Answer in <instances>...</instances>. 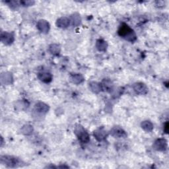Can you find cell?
I'll return each instance as SVG.
<instances>
[{"instance_id": "obj_1", "label": "cell", "mask_w": 169, "mask_h": 169, "mask_svg": "<svg viewBox=\"0 0 169 169\" xmlns=\"http://www.w3.org/2000/svg\"><path fill=\"white\" fill-rule=\"evenodd\" d=\"M118 33L120 37L130 42H134L136 40V35L131 28L125 23H122L118 31Z\"/></svg>"}, {"instance_id": "obj_2", "label": "cell", "mask_w": 169, "mask_h": 169, "mask_svg": "<svg viewBox=\"0 0 169 169\" xmlns=\"http://www.w3.org/2000/svg\"><path fill=\"white\" fill-rule=\"evenodd\" d=\"M75 134L77 135L78 139L83 143H87L89 141V136L88 133L84 130V128L80 125L75 128Z\"/></svg>"}, {"instance_id": "obj_3", "label": "cell", "mask_w": 169, "mask_h": 169, "mask_svg": "<svg viewBox=\"0 0 169 169\" xmlns=\"http://www.w3.org/2000/svg\"><path fill=\"white\" fill-rule=\"evenodd\" d=\"M110 134L116 138H124L127 136L126 131L121 128L118 126H116L112 128L110 131Z\"/></svg>"}, {"instance_id": "obj_4", "label": "cell", "mask_w": 169, "mask_h": 169, "mask_svg": "<svg viewBox=\"0 0 169 169\" xmlns=\"http://www.w3.org/2000/svg\"><path fill=\"white\" fill-rule=\"evenodd\" d=\"M154 147L156 150L163 151L167 149V142L164 139H159L154 143Z\"/></svg>"}, {"instance_id": "obj_5", "label": "cell", "mask_w": 169, "mask_h": 169, "mask_svg": "<svg viewBox=\"0 0 169 169\" xmlns=\"http://www.w3.org/2000/svg\"><path fill=\"white\" fill-rule=\"evenodd\" d=\"M134 89L137 93L140 95H145L148 92V88L145 84L142 83H138L134 84Z\"/></svg>"}, {"instance_id": "obj_6", "label": "cell", "mask_w": 169, "mask_h": 169, "mask_svg": "<svg viewBox=\"0 0 169 169\" xmlns=\"http://www.w3.org/2000/svg\"><path fill=\"white\" fill-rule=\"evenodd\" d=\"M5 159H2V160H4L5 161V163L7 164V165L11 167H15L17 166V164L19 163V160L17 158H13V156H4Z\"/></svg>"}, {"instance_id": "obj_7", "label": "cell", "mask_w": 169, "mask_h": 169, "mask_svg": "<svg viewBox=\"0 0 169 169\" xmlns=\"http://www.w3.org/2000/svg\"><path fill=\"white\" fill-rule=\"evenodd\" d=\"M1 37L2 41L5 44H10L14 41L13 35L9 33H2Z\"/></svg>"}, {"instance_id": "obj_8", "label": "cell", "mask_w": 169, "mask_h": 169, "mask_svg": "<svg viewBox=\"0 0 169 169\" xmlns=\"http://www.w3.org/2000/svg\"><path fill=\"white\" fill-rule=\"evenodd\" d=\"M37 27L38 29L41 31L42 33H48V31H49V24L47 23L46 21H44V20H41L38 23Z\"/></svg>"}, {"instance_id": "obj_9", "label": "cell", "mask_w": 169, "mask_h": 169, "mask_svg": "<svg viewBox=\"0 0 169 169\" xmlns=\"http://www.w3.org/2000/svg\"><path fill=\"white\" fill-rule=\"evenodd\" d=\"M38 78L41 81L44 83H50L52 79V75L50 73L47 72H42L38 74Z\"/></svg>"}, {"instance_id": "obj_10", "label": "cell", "mask_w": 169, "mask_h": 169, "mask_svg": "<svg viewBox=\"0 0 169 169\" xmlns=\"http://www.w3.org/2000/svg\"><path fill=\"white\" fill-rule=\"evenodd\" d=\"M94 135L99 141H102L106 137V133L102 129H99V130L95 131Z\"/></svg>"}, {"instance_id": "obj_11", "label": "cell", "mask_w": 169, "mask_h": 169, "mask_svg": "<svg viewBox=\"0 0 169 169\" xmlns=\"http://www.w3.org/2000/svg\"><path fill=\"white\" fill-rule=\"evenodd\" d=\"M56 25H57V26H58L59 27H62V28L67 27L70 25V20L66 17H62L58 20L57 23H56Z\"/></svg>"}, {"instance_id": "obj_12", "label": "cell", "mask_w": 169, "mask_h": 169, "mask_svg": "<svg viewBox=\"0 0 169 169\" xmlns=\"http://www.w3.org/2000/svg\"><path fill=\"white\" fill-rule=\"evenodd\" d=\"M36 109L39 112H42V113H46L48 110V106L43 102H39L36 104Z\"/></svg>"}, {"instance_id": "obj_13", "label": "cell", "mask_w": 169, "mask_h": 169, "mask_svg": "<svg viewBox=\"0 0 169 169\" xmlns=\"http://www.w3.org/2000/svg\"><path fill=\"white\" fill-rule=\"evenodd\" d=\"M96 48L100 51H105L107 48V44L103 40L99 39L96 42Z\"/></svg>"}, {"instance_id": "obj_14", "label": "cell", "mask_w": 169, "mask_h": 169, "mask_svg": "<svg viewBox=\"0 0 169 169\" xmlns=\"http://www.w3.org/2000/svg\"><path fill=\"white\" fill-rule=\"evenodd\" d=\"M142 127L145 131H151L153 129V125L149 121H144L142 124Z\"/></svg>"}, {"instance_id": "obj_15", "label": "cell", "mask_w": 169, "mask_h": 169, "mask_svg": "<svg viewBox=\"0 0 169 169\" xmlns=\"http://www.w3.org/2000/svg\"><path fill=\"white\" fill-rule=\"evenodd\" d=\"M72 81L75 83H81L83 81V78L81 75H75L73 77L71 78Z\"/></svg>"}, {"instance_id": "obj_16", "label": "cell", "mask_w": 169, "mask_h": 169, "mask_svg": "<svg viewBox=\"0 0 169 169\" xmlns=\"http://www.w3.org/2000/svg\"><path fill=\"white\" fill-rule=\"evenodd\" d=\"M34 3V2H31V1H23V2H21V3L23 4V5H25V6L32 5Z\"/></svg>"}, {"instance_id": "obj_17", "label": "cell", "mask_w": 169, "mask_h": 169, "mask_svg": "<svg viewBox=\"0 0 169 169\" xmlns=\"http://www.w3.org/2000/svg\"><path fill=\"white\" fill-rule=\"evenodd\" d=\"M164 131H166V133H168V123L167 122L165 124V127H164Z\"/></svg>"}]
</instances>
